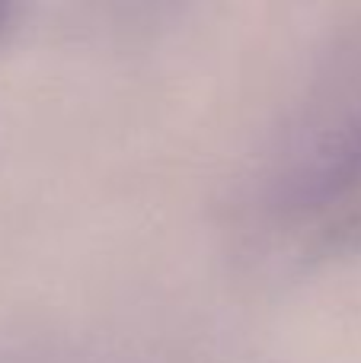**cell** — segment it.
<instances>
[{
    "label": "cell",
    "instance_id": "6da1fadb",
    "mask_svg": "<svg viewBox=\"0 0 361 363\" xmlns=\"http://www.w3.org/2000/svg\"><path fill=\"white\" fill-rule=\"evenodd\" d=\"M249 262L307 274L361 252V23L333 42L243 182Z\"/></svg>",
    "mask_w": 361,
    "mask_h": 363
},
{
    "label": "cell",
    "instance_id": "7a4b0ae2",
    "mask_svg": "<svg viewBox=\"0 0 361 363\" xmlns=\"http://www.w3.org/2000/svg\"><path fill=\"white\" fill-rule=\"evenodd\" d=\"M10 29H13V6L0 4V38H4Z\"/></svg>",
    "mask_w": 361,
    "mask_h": 363
}]
</instances>
